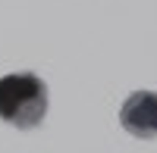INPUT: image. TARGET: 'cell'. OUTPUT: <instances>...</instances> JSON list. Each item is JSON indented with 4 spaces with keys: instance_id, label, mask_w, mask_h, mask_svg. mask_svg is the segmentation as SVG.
Wrapping results in <instances>:
<instances>
[{
    "instance_id": "cell-1",
    "label": "cell",
    "mask_w": 157,
    "mask_h": 153,
    "mask_svg": "<svg viewBox=\"0 0 157 153\" xmlns=\"http://www.w3.org/2000/svg\"><path fill=\"white\" fill-rule=\"evenodd\" d=\"M47 116V84L35 72L0 78V119L16 128H38Z\"/></svg>"
},
{
    "instance_id": "cell-2",
    "label": "cell",
    "mask_w": 157,
    "mask_h": 153,
    "mask_svg": "<svg viewBox=\"0 0 157 153\" xmlns=\"http://www.w3.org/2000/svg\"><path fill=\"white\" fill-rule=\"evenodd\" d=\"M120 122L132 137H157V94L154 91H135L120 109Z\"/></svg>"
}]
</instances>
